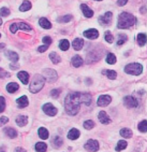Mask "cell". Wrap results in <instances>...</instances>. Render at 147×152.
Segmentation results:
<instances>
[{
  "mask_svg": "<svg viewBox=\"0 0 147 152\" xmlns=\"http://www.w3.org/2000/svg\"><path fill=\"white\" fill-rule=\"evenodd\" d=\"M16 102L19 108H25L28 107L29 102H28V97L26 95H23L16 99Z\"/></svg>",
  "mask_w": 147,
  "mask_h": 152,
  "instance_id": "9a60e30c",
  "label": "cell"
},
{
  "mask_svg": "<svg viewBox=\"0 0 147 152\" xmlns=\"http://www.w3.org/2000/svg\"><path fill=\"white\" fill-rule=\"evenodd\" d=\"M1 24H2V20H1V18H0V26H1Z\"/></svg>",
  "mask_w": 147,
  "mask_h": 152,
  "instance_id": "f5cc1de1",
  "label": "cell"
},
{
  "mask_svg": "<svg viewBox=\"0 0 147 152\" xmlns=\"http://www.w3.org/2000/svg\"><path fill=\"white\" fill-rule=\"evenodd\" d=\"M43 43H44L45 45H50L52 43V39L49 36H45L43 38V40H42Z\"/></svg>",
  "mask_w": 147,
  "mask_h": 152,
  "instance_id": "f6af8a7d",
  "label": "cell"
},
{
  "mask_svg": "<svg viewBox=\"0 0 147 152\" xmlns=\"http://www.w3.org/2000/svg\"><path fill=\"white\" fill-rule=\"evenodd\" d=\"M128 0H118L117 1V4L120 7L125 6L126 4H127Z\"/></svg>",
  "mask_w": 147,
  "mask_h": 152,
  "instance_id": "c3c4849f",
  "label": "cell"
},
{
  "mask_svg": "<svg viewBox=\"0 0 147 152\" xmlns=\"http://www.w3.org/2000/svg\"><path fill=\"white\" fill-rule=\"evenodd\" d=\"M98 118H99V121H100V123H102V124H109L111 122L110 117L105 111H100L99 113Z\"/></svg>",
  "mask_w": 147,
  "mask_h": 152,
  "instance_id": "2e32d148",
  "label": "cell"
},
{
  "mask_svg": "<svg viewBox=\"0 0 147 152\" xmlns=\"http://www.w3.org/2000/svg\"><path fill=\"white\" fill-rule=\"evenodd\" d=\"M47 150L46 143L43 142H38L35 144V151L37 152H45Z\"/></svg>",
  "mask_w": 147,
  "mask_h": 152,
  "instance_id": "d6a6232c",
  "label": "cell"
},
{
  "mask_svg": "<svg viewBox=\"0 0 147 152\" xmlns=\"http://www.w3.org/2000/svg\"><path fill=\"white\" fill-rule=\"evenodd\" d=\"M14 152H27V151L22 147H17L14 150Z\"/></svg>",
  "mask_w": 147,
  "mask_h": 152,
  "instance_id": "f907efd6",
  "label": "cell"
},
{
  "mask_svg": "<svg viewBox=\"0 0 147 152\" xmlns=\"http://www.w3.org/2000/svg\"><path fill=\"white\" fill-rule=\"evenodd\" d=\"M123 104L128 108H134L138 106V101L137 99L132 96H126V97L123 98Z\"/></svg>",
  "mask_w": 147,
  "mask_h": 152,
  "instance_id": "ba28073f",
  "label": "cell"
},
{
  "mask_svg": "<svg viewBox=\"0 0 147 152\" xmlns=\"http://www.w3.org/2000/svg\"><path fill=\"white\" fill-rule=\"evenodd\" d=\"M120 135L125 138H130L132 137L133 132L131 129H129V128H122V129L120 131Z\"/></svg>",
  "mask_w": 147,
  "mask_h": 152,
  "instance_id": "4316f807",
  "label": "cell"
},
{
  "mask_svg": "<svg viewBox=\"0 0 147 152\" xmlns=\"http://www.w3.org/2000/svg\"><path fill=\"white\" fill-rule=\"evenodd\" d=\"M5 48V44L4 43H0V50H2Z\"/></svg>",
  "mask_w": 147,
  "mask_h": 152,
  "instance_id": "816d5d0a",
  "label": "cell"
},
{
  "mask_svg": "<svg viewBox=\"0 0 147 152\" xmlns=\"http://www.w3.org/2000/svg\"><path fill=\"white\" fill-rule=\"evenodd\" d=\"M83 63H84L83 59H82V58L80 56L75 55L72 57V64L74 67H75V68H78V67L82 66Z\"/></svg>",
  "mask_w": 147,
  "mask_h": 152,
  "instance_id": "ac0fdd59",
  "label": "cell"
},
{
  "mask_svg": "<svg viewBox=\"0 0 147 152\" xmlns=\"http://www.w3.org/2000/svg\"><path fill=\"white\" fill-rule=\"evenodd\" d=\"M128 40V36L124 33H120L118 35V40L117 41V45H121L124 44Z\"/></svg>",
  "mask_w": 147,
  "mask_h": 152,
  "instance_id": "8d00e7d4",
  "label": "cell"
},
{
  "mask_svg": "<svg viewBox=\"0 0 147 152\" xmlns=\"http://www.w3.org/2000/svg\"><path fill=\"white\" fill-rule=\"evenodd\" d=\"M81 10H82V13H83L84 16L87 18H91L93 17L94 12L93 10H91L89 7L88 5L86 4H82L80 5Z\"/></svg>",
  "mask_w": 147,
  "mask_h": 152,
  "instance_id": "4fadbf2b",
  "label": "cell"
},
{
  "mask_svg": "<svg viewBox=\"0 0 147 152\" xmlns=\"http://www.w3.org/2000/svg\"><path fill=\"white\" fill-rule=\"evenodd\" d=\"M48 47H49V45H45V44L43 45H40V46L38 47V50L40 52V53H43V52L46 51V50H48Z\"/></svg>",
  "mask_w": 147,
  "mask_h": 152,
  "instance_id": "7dc6e473",
  "label": "cell"
},
{
  "mask_svg": "<svg viewBox=\"0 0 147 152\" xmlns=\"http://www.w3.org/2000/svg\"><path fill=\"white\" fill-rule=\"evenodd\" d=\"M102 73L104 74V75H105L108 79H112V80H114V79H116V77H117V73H116V71L114 70L105 69V70L102 71Z\"/></svg>",
  "mask_w": 147,
  "mask_h": 152,
  "instance_id": "d4e9b609",
  "label": "cell"
},
{
  "mask_svg": "<svg viewBox=\"0 0 147 152\" xmlns=\"http://www.w3.org/2000/svg\"><path fill=\"white\" fill-rule=\"evenodd\" d=\"M61 91L59 89H52L51 91H50V96H51L54 99H56L58 98V97H59V95H60L61 94Z\"/></svg>",
  "mask_w": 147,
  "mask_h": 152,
  "instance_id": "7bdbcfd3",
  "label": "cell"
},
{
  "mask_svg": "<svg viewBox=\"0 0 147 152\" xmlns=\"http://www.w3.org/2000/svg\"><path fill=\"white\" fill-rule=\"evenodd\" d=\"M80 136V131L77 128H72L69 131L67 137L70 140H76Z\"/></svg>",
  "mask_w": 147,
  "mask_h": 152,
  "instance_id": "ffe728a7",
  "label": "cell"
},
{
  "mask_svg": "<svg viewBox=\"0 0 147 152\" xmlns=\"http://www.w3.org/2000/svg\"><path fill=\"white\" fill-rule=\"evenodd\" d=\"M4 133L6 136H7L10 138H15L18 136V132H17V131L15 128H5L4 129Z\"/></svg>",
  "mask_w": 147,
  "mask_h": 152,
  "instance_id": "44dd1931",
  "label": "cell"
},
{
  "mask_svg": "<svg viewBox=\"0 0 147 152\" xmlns=\"http://www.w3.org/2000/svg\"><path fill=\"white\" fill-rule=\"evenodd\" d=\"M18 77L23 84H28V81H29V74L28 72L21 71L18 73Z\"/></svg>",
  "mask_w": 147,
  "mask_h": 152,
  "instance_id": "e0dca14e",
  "label": "cell"
},
{
  "mask_svg": "<svg viewBox=\"0 0 147 152\" xmlns=\"http://www.w3.org/2000/svg\"><path fill=\"white\" fill-rule=\"evenodd\" d=\"M69 42L68 40L67 39H63L59 42V48L61 50L66 51L69 48Z\"/></svg>",
  "mask_w": 147,
  "mask_h": 152,
  "instance_id": "836d02e7",
  "label": "cell"
},
{
  "mask_svg": "<svg viewBox=\"0 0 147 152\" xmlns=\"http://www.w3.org/2000/svg\"><path fill=\"white\" fill-rule=\"evenodd\" d=\"M0 38H1V33H0Z\"/></svg>",
  "mask_w": 147,
  "mask_h": 152,
  "instance_id": "11a10c76",
  "label": "cell"
},
{
  "mask_svg": "<svg viewBox=\"0 0 147 152\" xmlns=\"http://www.w3.org/2000/svg\"><path fill=\"white\" fill-rule=\"evenodd\" d=\"M136 23V17L128 12L121 13L118 16L117 27L118 29H128Z\"/></svg>",
  "mask_w": 147,
  "mask_h": 152,
  "instance_id": "7a4b0ae2",
  "label": "cell"
},
{
  "mask_svg": "<svg viewBox=\"0 0 147 152\" xmlns=\"http://www.w3.org/2000/svg\"><path fill=\"white\" fill-rule=\"evenodd\" d=\"M105 40L108 43H113V41H114V37H113V34L110 30H107L105 33Z\"/></svg>",
  "mask_w": 147,
  "mask_h": 152,
  "instance_id": "74e56055",
  "label": "cell"
},
{
  "mask_svg": "<svg viewBox=\"0 0 147 152\" xmlns=\"http://www.w3.org/2000/svg\"><path fill=\"white\" fill-rule=\"evenodd\" d=\"M124 72L131 75L138 76L142 73L143 66L141 64L138 63H131L125 66Z\"/></svg>",
  "mask_w": 147,
  "mask_h": 152,
  "instance_id": "277c9868",
  "label": "cell"
},
{
  "mask_svg": "<svg viewBox=\"0 0 147 152\" xmlns=\"http://www.w3.org/2000/svg\"><path fill=\"white\" fill-rule=\"evenodd\" d=\"M4 55L12 63H17L18 61V60H19V56H18V54L16 52L12 51V50H6L4 52Z\"/></svg>",
  "mask_w": 147,
  "mask_h": 152,
  "instance_id": "5bb4252c",
  "label": "cell"
},
{
  "mask_svg": "<svg viewBox=\"0 0 147 152\" xmlns=\"http://www.w3.org/2000/svg\"><path fill=\"white\" fill-rule=\"evenodd\" d=\"M63 144V139L60 136H56L52 140V145L54 148H60Z\"/></svg>",
  "mask_w": 147,
  "mask_h": 152,
  "instance_id": "4dcf8cb0",
  "label": "cell"
},
{
  "mask_svg": "<svg viewBox=\"0 0 147 152\" xmlns=\"http://www.w3.org/2000/svg\"><path fill=\"white\" fill-rule=\"evenodd\" d=\"M43 77L48 83H54L58 79L56 72L53 69H45L43 71Z\"/></svg>",
  "mask_w": 147,
  "mask_h": 152,
  "instance_id": "5b68a950",
  "label": "cell"
},
{
  "mask_svg": "<svg viewBox=\"0 0 147 152\" xmlns=\"http://www.w3.org/2000/svg\"><path fill=\"white\" fill-rule=\"evenodd\" d=\"M10 30L12 33H16L18 30H25V31H30L32 30V28L27 23H23V22H20V23H14L10 26Z\"/></svg>",
  "mask_w": 147,
  "mask_h": 152,
  "instance_id": "8992f818",
  "label": "cell"
},
{
  "mask_svg": "<svg viewBox=\"0 0 147 152\" xmlns=\"http://www.w3.org/2000/svg\"><path fill=\"white\" fill-rule=\"evenodd\" d=\"M83 35L85 38H88V39L94 40L97 39L99 37V31L94 28H92V29L85 30L83 33Z\"/></svg>",
  "mask_w": 147,
  "mask_h": 152,
  "instance_id": "7c38bea8",
  "label": "cell"
},
{
  "mask_svg": "<svg viewBox=\"0 0 147 152\" xmlns=\"http://www.w3.org/2000/svg\"><path fill=\"white\" fill-rule=\"evenodd\" d=\"M32 8V4L30 1L28 0H24L23 2L22 3V4L20 5L19 10L20 12H25L28 11Z\"/></svg>",
  "mask_w": 147,
  "mask_h": 152,
  "instance_id": "484cf974",
  "label": "cell"
},
{
  "mask_svg": "<svg viewBox=\"0 0 147 152\" xmlns=\"http://www.w3.org/2000/svg\"><path fill=\"white\" fill-rule=\"evenodd\" d=\"M45 79L40 74H35L30 82L29 90L31 93L35 94L40 92L45 85Z\"/></svg>",
  "mask_w": 147,
  "mask_h": 152,
  "instance_id": "3957f363",
  "label": "cell"
},
{
  "mask_svg": "<svg viewBox=\"0 0 147 152\" xmlns=\"http://www.w3.org/2000/svg\"><path fill=\"white\" fill-rule=\"evenodd\" d=\"M147 41V36L145 33H138L137 35V42L140 46H143Z\"/></svg>",
  "mask_w": 147,
  "mask_h": 152,
  "instance_id": "83f0119b",
  "label": "cell"
},
{
  "mask_svg": "<svg viewBox=\"0 0 147 152\" xmlns=\"http://www.w3.org/2000/svg\"><path fill=\"white\" fill-rule=\"evenodd\" d=\"M49 58H50V61H52V63L54 64H58L60 63L61 59V57L59 56V55L56 52H51L50 54H49Z\"/></svg>",
  "mask_w": 147,
  "mask_h": 152,
  "instance_id": "f1b7e54d",
  "label": "cell"
},
{
  "mask_svg": "<svg viewBox=\"0 0 147 152\" xmlns=\"http://www.w3.org/2000/svg\"><path fill=\"white\" fill-rule=\"evenodd\" d=\"M19 84L16 83V82H10L7 85L6 89L9 93L13 94L19 89Z\"/></svg>",
  "mask_w": 147,
  "mask_h": 152,
  "instance_id": "7402d4cb",
  "label": "cell"
},
{
  "mask_svg": "<svg viewBox=\"0 0 147 152\" xmlns=\"http://www.w3.org/2000/svg\"><path fill=\"white\" fill-rule=\"evenodd\" d=\"M94 127V123L91 120L85 121L84 123V128L87 130H91Z\"/></svg>",
  "mask_w": 147,
  "mask_h": 152,
  "instance_id": "60d3db41",
  "label": "cell"
},
{
  "mask_svg": "<svg viewBox=\"0 0 147 152\" xmlns=\"http://www.w3.org/2000/svg\"><path fill=\"white\" fill-rule=\"evenodd\" d=\"M43 110L45 114L49 116H55L56 115L57 109L51 103H46L43 106Z\"/></svg>",
  "mask_w": 147,
  "mask_h": 152,
  "instance_id": "8fae6325",
  "label": "cell"
},
{
  "mask_svg": "<svg viewBox=\"0 0 147 152\" xmlns=\"http://www.w3.org/2000/svg\"><path fill=\"white\" fill-rule=\"evenodd\" d=\"M112 101V98L110 95L108 94H103L98 97L97 104L99 107H106Z\"/></svg>",
  "mask_w": 147,
  "mask_h": 152,
  "instance_id": "30bf717a",
  "label": "cell"
},
{
  "mask_svg": "<svg viewBox=\"0 0 147 152\" xmlns=\"http://www.w3.org/2000/svg\"><path fill=\"white\" fill-rule=\"evenodd\" d=\"M10 69H12V70H15V69H18L19 68V65H16V63H12L10 65Z\"/></svg>",
  "mask_w": 147,
  "mask_h": 152,
  "instance_id": "681fc988",
  "label": "cell"
},
{
  "mask_svg": "<svg viewBox=\"0 0 147 152\" xmlns=\"http://www.w3.org/2000/svg\"><path fill=\"white\" fill-rule=\"evenodd\" d=\"M39 25L41 28H43V29H50L52 27L51 23H50V21L45 18H41L39 20Z\"/></svg>",
  "mask_w": 147,
  "mask_h": 152,
  "instance_id": "603a6c76",
  "label": "cell"
},
{
  "mask_svg": "<svg viewBox=\"0 0 147 152\" xmlns=\"http://www.w3.org/2000/svg\"><path fill=\"white\" fill-rule=\"evenodd\" d=\"M15 122L20 127H23L28 123V117L25 115H19L15 120Z\"/></svg>",
  "mask_w": 147,
  "mask_h": 152,
  "instance_id": "cb8c5ba5",
  "label": "cell"
},
{
  "mask_svg": "<svg viewBox=\"0 0 147 152\" xmlns=\"http://www.w3.org/2000/svg\"><path fill=\"white\" fill-rule=\"evenodd\" d=\"M10 15V10L8 9L7 7H1L0 9V17H4V18H6V17L9 16Z\"/></svg>",
  "mask_w": 147,
  "mask_h": 152,
  "instance_id": "ab89813d",
  "label": "cell"
},
{
  "mask_svg": "<svg viewBox=\"0 0 147 152\" xmlns=\"http://www.w3.org/2000/svg\"><path fill=\"white\" fill-rule=\"evenodd\" d=\"M117 61V58H116V56H115V54L112 53H110L108 54L107 58H106V62L108 64H110V65H113L115 64Z\"/></svg>",
  "mask_w": 147,
  "mask_h": 152,
  "instance_id": "d590c367",
  "label": "cell"
},
{
  "mask_svg": "<svg viewBox=\"0 0 147 152\" xmlns=\"http://www.w3.org/2000/svg\"><path fill=\"white\" fill-rule=\"evenodd\" d=\"M72 19H73V16L72 15H67L62 17H59L56 20L59 23H69Z\"/></svg>",
  "mask_w": 147,
  "mask_h": 152,
  "instance_id": "1f68e13d",
  "label": "cell"
},
{
  "mask_svg": "<svg viewBox=\"0 0 147 152\" xmlns=\"http://www.w3.org/2000/svg\"><path fill=\"white\" fill-rule=\"evenodd\" d=\"M72 46L75 50H80L84 46V40L82 38H75L72 42Z\"/></svg>",
  "mask_w": 147,
  "mask_h": 152,
  "instance_id": "d6986e66",
  "label": "cell"
},
{
  "mask_svg": "<svg viewBox=\"0 0 147 152\" xmlns=\"http://www.w3.org/2000/svg\"><path fill=\"white\" fill-rule=\"evenodd\" d=\"M95 1H102V0H95Z\"/></svg>",
  "mask_w": 147,
  "mask_h": 152,
  "instance_id": "db71d44e",
  "label": "cell"
},
{
  "mask_svg": "<svg viewBox=\"0 0 147 152\" xmlns=\"http://www.w3.org/2000/svg\"><path fill=\"white\" fill-rule=\"evenodd\" d=\"M84 148L89 152H96L99 150V145L97 140L89 139L84 144Z\"/></svg>",
  "mask_w": 147,
  "mask_h": 152,
  "instance_id": "52a82bcc",
  "label": "cell"
},
{
  "mask_svg": "<svg viewBox=\"0 0 147 152\" xmlns=\"http://www.w3.org/2000/svg\"><path fill=\"white\" fill-rule=\"evenodd\" d=\"M138 128L141 132H147V121H143L138 124Z\"/></svg>",
  "mask_w": 147,
  "mask_h": 152,
  "instance_id": "f35d334b",
  "label": "cell"
},
{
  "mask_svg": "<svg viewBox=\"0 0 147 152\" xmlns=\"http://www.w3.org/2000/svg\"><path fill=\"white\" fill-rule=\"evenodd\" d=\"M128 146V143L126 142L124 140H120L118 142L117 146L116 147V151H121L122 150L125 149Z\"/></svg>",
  "mask_w": 147,
  "mask_h": 152,
  "instance_id": "e575fe53",
  "label": "cell"
},
{
  "mask_svg": "<svg viewBox=\"0 0 147 152\" xmlns=\"http://www.w3.org/2000/svg\"><path fill=\"white\" fill-rule=\"evenodd\" d=\"M6 108V100L2 96H0V113H3Z\"/></svg>",
  "mask_w": 147,
  "mask_h": 152,
  "instance_id": "b9f144b4",
  "label": "cell"
},
{
  "mask_svg": "<svg viewBox=\"0 0 147 152\" xmlns=\"http://www.w3.org/2000/svg\"><path fill=\"white\" fill-rule=\"evenodd\" d=\"M10 77V74L5 71L2 68H0V78L1 79H5V78H9Z\"/></svg>",
  "mask_w": 147,
  "mask_h": 152,
  "instance_id": "ee69618b",
  "label": "cell"
},
{
  "mask_svg": "<svg viewBox=\"0 0 147 152\" xmlns=\"http://www.w3.org/2000/svg\"><path fill=\"white\" fill-rule=\"evenodd\" d=\"M113 18V13L111 12H107L104 15L99 16L98 18V22L101 25H108L110 24Z\"/></svg>",
  "mask_w": 147,
  "mask_h": 152,
  "instance_id": "9c48e42d",
  "label": "cell"
},
{
  "mask_svg": "<svg viewBox=\"0 0 147 152\" xmlns=\"http://www.w3.org/2000/svg\"><path fill=\"white\" fill-rule=\"evenodd\" d=\"M8 122H9V118L7 117H6V116H2V117H1L0 118V127L3 126Z\"/></svg>",
  "mask_w": 147,
  "mask_h": 152,
  "instance_id": "bcb514c9",
  "label": "cell"
},
{
  "mask_svg": "<svg viewBox=\"0 0 147 152\" xmlns=\"http://www.w3.org/2000/svg\"><path fill=\"white\" fill-rule=\"evenodd\" d=\"M38 135H39V137L43 140H46L49 136L48 130L43 127L38 129Z\"/></svg>",
  "mask_w": 147,
  "mask_h": 152,
  "instance_id": "f546056e",
  "label": "cell"
},
{
  "mask_svg": "<svg viewBox=\"0 0 147 152\" xmlns=\"http://www.w3.org/2000/svg\"><path fill=\"white\" fill-rule=\"evenodd\" d=\"M92 102V96L89 93L72 92L66 97L64 101L66 112L70 115H75L79 113L81 104L89 106Z\"/></svg>",
  "mask_w": 147,
  "mask_h": 152,
  "instance_id": "6da1fadb",
  "label": "cell"
}]
</instances>
